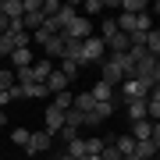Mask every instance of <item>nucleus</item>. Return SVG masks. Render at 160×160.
I'll use <instances>...</instances> for the list:
<instances>
[{"label": "nucleus", "mask_w": 160, "mask_h": 160, "mask_svg": "<svg viewBox=\"0 0 160 160\" xmlns=\"http://www.w3.org/2000/svg\"><path fill=\"white\" fill-rule=\"evenodd\" d=\"M103 57H107V46H103V39L96 32L89 36V39H82V57H78V68H92V64H100Z\"/></svg>", "instance_id": "nucleus-1"}, {"label": "nucleus", "mask_w": 160, "mask_h": 160, "mask_svg": "<svg viewBox=\"0 0 160 160\" xmlns=\"http://www.w3.org/2000/svg\"><path fill=\"white\" fill-rule=\"evenodd\" d=\"M114 22H118V32H125V36L149 32V11H142V14H118Z\"/></svg>", "instance_id": "nucleus-2"}, {"label": "nucleus", "mask_w": 160, "mask_h": 160, "mask_svg": "<svg viewBox=\"0 0 160 160\" xmlns=\"http://www.w3.org/2000/svg\"><path fill=\"white\" fill-rule=\"evenodd\" d=\"M149 92H153V89H149L146 82H139V78H125V82H121V92H118L114 100H121V107H125L128 100H146Z\"/></svg>", "instance_id": "nucleus-3"}, {"label": "nucleus", "mask_w": 160, "mask_h": 160, "mask_svg": "<svg viewBox=\"0 0 160 160\" xmlns=\"http://www.w3.org/2000/svg\"><path fill=\"white\" fill-rule=\"evenodd\" d=\"M64 36H68V39H89L92 36V18H86V14H75L68 25H64Z\"/></svg>", "instance_id": "nucleus-4"}, {"label": "nucleus", "mask_w": 160, "mask_h": 160, "mask_svg": "<svg viewBox=\"0 0 160 160\" xmlns=\"http://www.w3.org/2000/svg\"><path fill=\"white\" fill-rule=\"evenodd\" d=\"M29 157H39V153H50L53 149V135H46V132L39 128V132H29V142L22 146Z\"/></svg>", "instance_id": "nucleus-5"}, {"label": "nucleus", "mask_w": 160, "mask_h": 160, "mask_svg": "<svg viewBox=\"0 0 160 160\" xmlns=\"http://www.w3.org/2000/svg\"><path fill=\"white\" fill-rule=\"evenodd\" d=\"M61 128H64V110H57L53 103H46V110H43V132L46 135H57Z\"/></svg>", "instance_id": "nucleus-6"}, {"label": "nucleus", "mask_w": 160, "mask_h": 160, "mask_svg": "<svg viewBox=\"0 0 160 160\" xmlns=\"http://www.w3.org/2000/svg\"><path fill=\"white\" fill-rule=\"evenodd\" d=\"M153 125H157V121H149V118L132 121V132H128V135L135 139V142H146V139H153Z\"/></svg>", "instance_id": "nucleus-7"}, {"label": "nucleus", "mask_w": 160, "mask_h": 160, "mask_svg": "<svg viewBox=\"0 0 160 160\" xmlns=\"http://www.w3.org/2000/svg\"><path fill=\"white\" fill-rule=\"evenodd\" d=\"M43 53H46V61H53V57L64 61V36H61V32H57V36H50V39L43 43Z\"/></svg>", "instance_id": "nucleus-8"}, {"label": "nucleus", "mask_w": 160, "mask_h": 160, "mask_svg": "<svg viewBox=\"0 0 160 160\" xmlns=\"http://www.w3.org/2000/svg\"><path fill=\"white\" fill-rule=\"evenodd\" d=\"M43 86H46V92H50V96H57V92H64V89H68V86H71V82H68V78H64V75H61L57 68H53V71H50V78H46V82H43Z\"/></svg>", "instance_id": "nucleus-9"}, {"label": "nucleus", "mask_w": 160, "mask_h": 160, "mask_svg": "<svg viewBox=\"0 0 160 160\" xmlns=\"http://www.w3.org/2000/svg\"><path fill=\"white\" fill-rule=\"evenodd\" d=\"M7 61H11V71H22V68H29V64L36 61V53L32 50H14Z\"/></svg>", "instance_id": "nucleus-10"}, {"label": "nucleus", "mask_w": 160, "mask_h": 160, "mask_svg": "<svg viewBox=\"0 0 160 160\" xmlns=\"http://www.w3.org/2000/svg\"><path fill=\"white\" fill-rule=\"evenodd\" d=\"M157 142H153V139H146V142H135V153H132V160H153L157 157Z\"/></svg>", "instance_id": "nucleus-11"}, {"label": "nucleus", "mask_w": 160, "mask_h": 160, "mask_svg": "<svg viewBox=\"0 0 160 160\" xmlns=\"http://www.w3.org/2000/svg\"><path fill=\"white\" fill-rule=\"evenodd\" d=\"M43 96H50L43 82H25L22 86V100H43Z\"/></svg>", "instance_id": "nucleus-12"}, {"label": "nucleus", "mask_w": 160, "mask_h": 160, "mask_svg": "<svg viewBox=\"0 0 160 160\" xmlns=\"http://www.w3.org/2000/svg\"><path fill=\"white\" fill-rule=\"evenodd\" d=\"M89 96L96 100V103H114V89H110L107 82H96V86L89 89Z\"/></svg>", "instance_id": "nucleus-13"}, {"label": "nucleus", "mask_w": 160, "mask_h": 160, "mask_svg": "<svg viewBox=\"0 0 160 160\" xmlns=\"http://www.w3.org/2000/svg\"><path fill=\"white\" fill-rule=\"evenodd\" d=\"M0 14L11 22H22V0H0Z\"/></svg>", "instance_id": "nucleus-14"}, {"label": "nucleus", "mask_w": 160, "mask_h": 160, "mask_svg": "<svg viewBox=\"0 0 160 160\" xmlns=\"http://www.w3.org/2000/svg\"><path fill=\"white\" fill-rule=\"evenodd\" d=\"M92 107H96V100H92L89 92H75V100H71V110H78V114H89Z\"/></svg>", "instance_id": "nucleus-15"}, {"label": "nucleus", "mask_w": 160, "mask_h": 160, "mask_svg": "<svg viewBox=\"0 0 160 160\" xmlns=\"http://www.w3.org/2000/svg\"><path fill=\"white\" fill-rule=\"evenodd\" d=\"M61 36H64V32H61ZM78 57H82V43L64 36V61H75V64H78Z\"/></svg>", "instance_id": "nucleus-16"}, {"label": "nucleus", "mask_w": 160, "mask_h": 160, "mask_svg": "<svg viewBox=\"0 0 160 160\" xmlns=\"http://www.w3.org/2000/svg\"><path fill=\"white\" fill-rule=\"evenodd\" d=\"M103 46H107L110 53H128V46H132V43H128V36H125V32H118L114 39H107Z\"/></svg>", "instance_id": "nucleus-17"}, {"label": "nucleus", "mask_w": 160, "mask_h": 160, "mask_svg": "<svg viewBox=\"0 0 160 160\" xmlns=\"http://www.w3.org/2000/svg\"><path fill=\"white\" fill-rule=\"evenodd\" d=\"M118 7H121V14H142L146 11V0H118Z\"/></svg>", "instance_id": "nucleus-18"}, {"label": "nucleus", "mask_w": 160, "mask_h": 160, "mask_svg": "<svg viewBox=\"0 0 160 160\" xmlns=\"http://www.w3.org/2000/svg\"><path fill=\"white\" fill-rule=\"evenodd\" d=\"M64 157H71V160H82V157H86V139H71V142L64 146Z\"/></svg>", "instance_id": "nucleus-19"}, {"label": "nucleus", "mask_w": 160, "mask_h": 160, "mask_svg": "<svg viewBox=\"0 0 160 160\" xmlns=\"http://www.w3.org/2000/svg\"><path fill=\"white\" fill-rule=\"evenodd\" d=\"M146 118H149V121H157V118H160V92H157V89L146 96Z\"/></svg>", "instance_id": "nucleus-20"}, {"label": "nucleus", "mask_w": 160, "mask_h": 160, "mask_svg": "<svg viewBox=\"0 0 160 160\" xmlns=\"http://www.w3.org/2000/svg\"><path fill=\"white\" fill-rule=\"evenodd\" d=\"M125 107H128V118L132 121H142L146 118V100H128Z\"/></svg>", "instance_id": "nucleus-21"}, {"label": "nucleus", "mask_w": 160, "mask_h": 160, "mask_svg": "<svg viewBox=\"0 0 160 160\" xmlns=\"http://www.w3.org/2000/svg\"><path fill=\"white\" fill-rule=\"evenodd\" d=\"M71 100H75V92H71V89H64V92H57L50 103H53L57 110H64V114H68V110H71Z\"/></svg>", "instance_id": "nucleus-22"}, {"label": "nucleus", "mask_w": 160, "mask_h": 160, "mask_svg": "<svg viewBox=\"0 0 160 160\" xmlns=\"http://www.w3.org/2000/svg\"><path fill=\"white\" fill-rule=\"evenodd\" d=\"M57 71H61V75H64L68 82H75V78H78V71H82V68H78L75 61H61V64H57Z\"/></svg>", "instance_id": "nucleus-23"}, {"label": "nucleus", "mask_w": 160, "mask_h": 160, "mask_svg": "<svg viewBox=\"0 0 160 160\" xmlns=\"http://www.w3.org/2000/svg\"><path fill=\"white\" fill-rule=\"evenodd\" d=\"M114 36H118V22H114V18H103V25H100V39L107 43V39H114Z\"/></svg>", "instance_id": "nucleus-24"}, {"label": "nucleus", "mask_w": 160, "mask_h": 160, "mask_svg": "<svg viewBox=\"0 0 160 160\" xmlns=\"http://www.w3.org/2000/svg\"><path fill=\"white\" fill-rule=\"evenodd\" d=\"M75 14H78V7H75V4H61V14H57V22H61V32H64V25H68Z\"/></svg>", "instance_id": "nucleus-25"}, {"label": "nucleus", "mask_w": 160, "mask_h": 160, "mask_svg": "<svg viewBox=\"0 0 160 160\" xmlns=\"http://www.w3.org/2000/svg\"><path fill=\"white\" fill-rule=\"evenodd\" d=\"M146 53H149V57L160 53V32L157 29H149V36H146Z\"/></svg>", "instance_id": "nucleus-26"}, {"label": "nucleus", "mask_w": 160, "mask_h": 160, "mask_svg": "<svg viewBox=\"0 0 160 160\" xmlns=\"http://www.w3.org/2000/svg\"><path fill=\"white\" fill-rule=\"evenodd\" d=\"M11 86H18V82H14V71L11 68H0V89H11Z\"/></svg>", "instance_id": "nucleus-27"}, {"label": "nucleus", "mask_w": 160, "mask_h": 160, "mask_svg": "<svg viewBox=\"0 0 160 160\" xmlns=\"http://www.w3.org/2000/svg\"><path fill=\"white\" fill-rule=\"evenodd\" d=\"M11 142L14 146H25V142H29V128H11Z\"/></svg>", "instance_id": "nucleus-28"}, {"label": "nucleus", "mask_w": 160, "mask_h": 160, "mask_svg": "<svg viewBox=\"0 0 160 160\" xmlns=\"http://www.w3.org/2000/svg\"><path fill=\"white\" fill-rule=\"evenodd\" d=\"M82 11H86V18L100 14V11H103V0H86V4H82Z\"/></svg>", "instance_id": "nucleus-29"}, {"label": "nucleus", "mask_w": 160, "mask_h": 160, "mask_svg": "<svg viewBox=\"0 0 160 160\" xmlns=\"http://www.w3.org/2000/svg\"><path fill=\"white\" fill-rule=\"evenodd\" d=\"M103 146H107V142H103L100 135H92V139H86V153H100Z\"/></svg>", "instance_id": "nucleus-30"}, {"label": "nucleus", "mask_w": 160, "mask_h": 160, "mask_svg": "<svg viewBox=\"0 0 160 160\" xmlns=\"http://www.w3.org/2000/svg\"><path fill=\"white\" fill-rule=\"evenodd\" d=\"M7 125V110H0V128H4Z\"/></svg>", "instance_id": "nucleus-31"}, {"label": "nucleus", "mask_w": 160, "mask_h": 160, "mask_svg": "<svg viewBox=\"0 0 160 160\" xmlns=\"http://www.w3.org/2000/svg\"><path fill=\"white\" fill-rule=\"evenodd\" d=\"M53 160H71V157H64V153H57V157H53Z\"/></svg>", "instance_id": "nucleus-32"}, {"label": "nucleus", "mask_w": 160, "mask_h": 160, "mask_svg": "<svg viewBox=\"0 0 160 160\" xmlns=\"http://www.w3.org/2000/svg\"><path fill=\"white\" fill-rule=\"evenodd\" d=\"M0 135H4V128H0Z\"/></svg>", "instance_id": "nucleus-33"}]
</instances>
